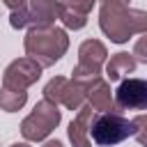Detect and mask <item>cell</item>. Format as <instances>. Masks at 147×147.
<instances>
[{"mask_svg": "<svg viewBox=\"0 0 147 147\" xmlns=\"http://www.w3.org/2000/svg\"><path fill=\"white\" fill-rule=\"evenodd\" d=\"M11 147H30V145H28V142H14Z\"/></svg>", "mask_w": 147, "mask_h": 147, "instance_id": "cell-20", "label": "cell"}, {"mask_svg": "<svg viewBox=\"0 0 147 147\" xmlns=\"http://www.w3.org/2000/svg\"><path fill=\"white\" fill-rule=\"evenodd\" d=\"M60 9H62L60 0H30L28 7L14 9L9 14V25L14 30L48 28V25H55V21L60 18Z\"/></svg>", "mask_w": 147, "mask_h": 147, "instance_id": "cell-5", "label": "cell"}, {"mask_svg": "<svg viewBox=\"0 0 147 147\" xmlns=\"http://www.w3.org/2000/svg\"><path fill=\"white\" fill-rule=\"evenodd\" d=\"M44 99L53 101V103H62L69 110H80L83 101L87 99V87L74 78H64V76H55L46 83L44 87Z\"/></svg>", "mask_w": 147, "mask_h": 147, "instance_id": "cell-7", "label": "cell"}, {"mask_svg": "<svg viewBox=\"0 0 147 147\" xmlns=\"http://www.w3.org/2000/svg\"><path fill=\"white\" fill-rule=\"evenodd\" d=\"M87 101L94 110H101V113H108V110H119L115 106V96L110 92V85L108 80L103 78H96L87 85Z\"/></svg>", "mask_w": 147, "mask_h": 147, "instance_id": "cell-11", "label": "cell"}, {"mask_svg": "<svg viewBox=\"0 0 147 147\" xmlns=\"http://www.w3.org/2000/svg\"><path fill=\"white\" fill-rule=\"evenodd\" d=\"M60 119H62V110L57 108V103L41 99V101H37L32 113L21 122V133H23L25 140H32V142L46 140L55 131Z\"/></svg>", "mask_w": 147, "mask_h": 147, "instance_id": "cell-4", "label": "cell"}, {"mask_svg": "<svg viewBox=\"0 0 147 147\" xmlns=\"http://www.w3.org/2000/svg\"><path fill=\"white\" fill-rule=\"evenodd\" d=\"M92 119H94V108L92 106H83L78 110V115L71 119V124L67 129V136H69L74 147H92V140H90Z\"/></svg>", "mask_w": 147, "mask_h": 147, "instance_id": "cell-10", "label": "cell"}, {"mask_svg": "<svg viewBox=\"0 0 147 147\" xmlns=\"http://www.w3.org/2000/svg\"><path fill=\"white\" fill-rule=\"evenodd\" d=\"M60 21H62L64 28H69V30H80V28L87 25V14H80V11L69 9V7L62 5V9H60Z\"/></svg>", "mask_w": 147, "mask_h": 147, "instance_id": "cell-14", "label": "cell"}, {"mask_svg": "<svg viewBox=\"0 0 147 147\" xmlns=\"http://www.w3.org/2000/svg\"><path fill=\"white\" fill-rule=\"evenodd\" d=\"M131 136H136V122L126 119L119 110L101 113L90 124V138L94 145H101V147L119 145Z\"/></svg>", "mask_w": 147, "mask_h": 147, "instance_id": "cell-3", "label": "cell"}, {"mask_svg": "<svg viewBox=\"0 0 147 147\" xmlns=\"http://www.w3.org/2000/svg\"><path fill=\"white\" fill-rule=\"evenodd\" d=\"M41 147H64V145H62L60 140H48V142H44Z\"/></svg>", "mask_w": 147, "mask_h": 147, "instance_id": "cell-19", "label": "cell"}, {"mask_svg": "<svg viewBox=\"0 0 147 147\" xmlns=\"http://www.w3.org/2000/svg\"><path fill=\"white\" fill-rule=\"evenodd\" d=\"M2 2H5L11 11H14V9H23V7H28V5H30V0H2Z\"/></svg>", "mask_w": 147, "mask_h": 147, "instance_id": "cell-18", "label": "cell"}, {"mask_svg": "<svg viewBox=\"0 0 147 147\" xmlns=\"http://www.w3.org/2000/svg\"><path fill=\"white\" fill-rule=\"evenodd\" d=\"M136 122V140L140 142V147H147V115H138L133 117Z\"/></svg>", "mask_w": 147, "mask_h": 147, "instance_id": "cell-15", "label": "cell"}, {"mask_svg": "<svg viewBox=\"0 0 147 147\" xmlns=\"http://www.w3.org/2000/svg\"><path fill=\"white\" fill-rule=\"evenodd\" d=\"M23 48L28 57L37 60L46 69V67H53L57 60H62V55L69 48V37H67V30L57 25L30 28L23 39Z\"/></svg>", "mask_w": 147, "mask_h": 147, "instance_id": "cell-2", "label": "cell"}, {"mask_svg": "<svg viewBox=\"0 0 147 147\" xmlns=\"http://www.w3.org/2000/svg\"><path fill=\"white\" fill-rule=\"evenodd\" d=\"M133 57H136L138 62L147 64V32L136 41V46H133Z\"/></svg>", "mask_w": 147, "mask_h": 147, "instance_id": "cell-17", "label": "cell"}, {"mask_svg": "<svg viewBox=\"0 0 147 147\" xmlns=\"http://www.w3.org/2000/svg\"><path fill=\"white\" fill-rule=\"evenodd\" d=\"M138 60L133 57V53H115L108 62H106V78L108 80H122L124 76L136 71Z\"/></svg>", "mask_w": 147, "mask_h": 147, "instance_id": "cell-12", "label": "cell"}, {"mask_svg": "<svg viewBox=\"0 0 147 147\" xmlns=\"http://www.w3.org/2000/svg\"><path fill=\"white\" fill-rule=\"evenodd\" d=\"M64 7H69V9H76V11H80V14H90L92 11V7L96 5V0H60Z\"/></svg>", "mask_w": 147, "mask_h": 147, "instance_id": "cell-16", "label": "cell"}, {"mask_svg": "<svg viewBox=\"0 0 147 147\" xmlns=\"http://www.w3.org/2000/svg\"><path fill=\"white\" fill-rule=\"evenodd\" d=\"M28 101V92L25 90H14V87H5L0 85V108L5 113H16L25 106Z\"/></svg>", "mask_w": 147, "mask_h": 147, "instance_id": "cell-13", "label": "cell"}, {"mask_svg": "<svg viewBox=\"0 0 147 147\" xmlns=\"http://www.w3.org/2000/svg\"><path fill=\"white\" fill-rule=\"evenodd\" d=\"M115 106L119 110H147V80L124 78L115 92Z\"/></svg>", "mask_w": 147, "mask_h": 147, "instance_id": "cell-9", "label": "cell"}, {"mask_svg": "<svg viewBox=\"0 0 147 147\" xmlns=\"http://www.w3.org/2000/svg\"><path fill=\"white\" fill-rule=\"evenodd\" d=\"M41 64L32 57H18L14 62L7 64V69L2 71V85L5 87H14V90H28L32 83L39 80L41 76Z\"/></svg>", "mask_w": 147, "mask_h": 147, "instance_id": "cell-8", "label": "cell"}, {"mask_svg": "<svg viewBox=\"0 0 147 147\" xmlns=\"http://www.w3.org/2000/svg\"><path fill=\"white\" fill-rule=\"evenodd\" d=\"M129 2L131 0H99V28L113 44H126L133 34L147 32V11Z\"/></svg>", "mask_w": 147, "mask_h": 147, "instance_id": "cell-1", "label": "cell"}, {"mask_svg": "<svg viewBox=\"0 0 147 147\" xmlns=\"http://www.w3.org/2000/svg\"><path fill=\"white\" fill-rule=\"evenodd\" d=\"M106 57H108V51L99 39H85L78 48V64L74 67L71 78L87 87L92 80L101 78V67Z\"/></svg>", "mask_w": 147, "mask_h": 147, "instance_id": "cell-6", "label": "cell"}]
</instances>
